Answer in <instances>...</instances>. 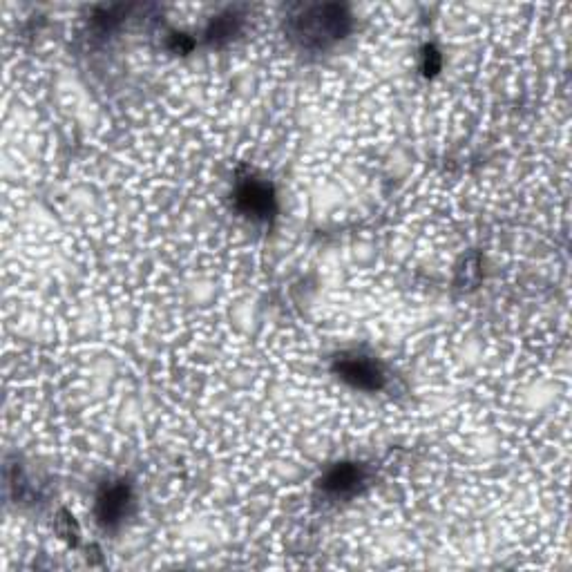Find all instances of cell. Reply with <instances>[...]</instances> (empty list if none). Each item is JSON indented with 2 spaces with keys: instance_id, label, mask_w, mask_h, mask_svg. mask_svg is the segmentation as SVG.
Returning a JSON list of instances; mask_svg holds the SVG:
<instances>
[{
  "instance_id": "1",
  "label": "cell",
  "mask_w": 572,
  "mask_h": 572,
  "mask_svg": "<svg viewBox=\"0 0 572 572\" xmlns=\"http://www.w3.org/2000/svg\"><path fill=\"white\" fill-rule=\"evenodd\" d=\"M351 27V16L342 5H307L289 16L286 30L295 43L307 50H320L345 38Z\"/></svg>"
},
{
  "instance_id": "5",
  "label": "cell",
  "mask_w": 572,
  "mask_h": 572,
  "mask_svg": "<svg viewBox=\"0 0 572 572\" xmlns=\"http://www.w3.org/2000/svg\"><path fill=\"white\" fill-rule=\"evenodd\" d=\"M365 483V467L356 463H338L322 476V490L331 497H351Z\"/></svg>"
},
{
  "instance_id": "6",
  "label": "cell",
  "mask_w": 572,
  "mask_h": 572,
  "mask_svg": "<svg viewBox=\"0 0 572 572\" xmlns=\"http://www.w3.org/2000/svg\"><path fill=\"white\" fill-rule=\"evenodd\" d=\"M231 18L233 16L215 18L211 30H208V36L215 38V41H219V38H231L235 34V21H231Z\"/></svg>"
},
{
  "instance_id": "2",
  "label": "cell",
  "mask_w": 572,
  "mask_h": 572,
  "mask_svg": "<svg viewBox=\"0 0 572 572\" xmlns=\"http://www.w3.org/2000/svg\"><path fill=\"white\" fill-rule=\"evenodd\" d=\"M336 374L351 387L362 392H378L385 385V374L374 358L362 354H345L336 360Z\"/></svg>"
},
{
  "instance_id": "3",
  "label": "cell",
  "mask_w": 572,
  "mask_h": 572,
  "mask_svg": "<svg viewBox=\"0 0 572 572\" xmlns=\"http://www.w3.org/2000/svg\"><path fill=\"white\" fill-rule=\"evenodd\" d=\"M235 206L240 208L246 217L253 219L271 217V213L275 211L273 188L260 179L253 177L244 179L235 188Z\"/></svg>"
},
{
  "instance_id": "4",
  "label": "cell",
  "mask_w": 572,
  "mask_h": 572,
  "mask_svg": "<svg viewBox=\"0 0 572 572\" xmlns=\"http://www.w3.org/2000/svg\"><path fill=\"white\" fill-rule=\"evenodd\" d=\"M130 488L126 483H112L101 490L97 499V517L106 528L117 526L128 514L130 505Z\"/></svg>"
}]
</instances>
